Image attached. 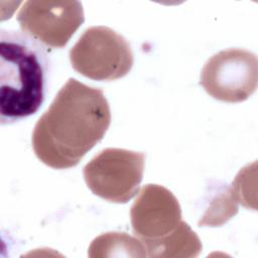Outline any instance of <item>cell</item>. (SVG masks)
Wrapping results in <instances>:
<instances>
[{
	"label": "cell",
	"mask_w": 258,
	"mask_h": 258,
	"mask_svg": "<svg viewBox=\"0 0 258 258\" xmlns=\"http://www.w3.org/2000/svg\"><path fill=\"white\" fill-rule=\"evenodd\" d=\"M110 123V106L103 91L71 78L36 122L33 151L49 167H74L102 140Z\"/></svg>",
	"instance_id": "obj_1"
},
{
	"label": "cell",
	"mask_w": 258,
	"mask_h": 258,
	"mask_svg": "<svg viewBox=\"0 0 258 258\" xmlns=\"http://www.w3.org/2000/svg\"><path fill=\"white\" fill-rule=\"evenodd\" d=\"M48 59L42 45L15 30H0V121L12 124L44 101Z\"/></svg>",
	"instance_id": "obj_2"
},
{
	"label": "cell",
	"mask_w": 258,
	"mask_h": 258,
	"mask_svg": "<svg viewBox=\"0 0 258 258\" xmlns=\"http://www.w3.org/2000/svg\"><path fill=\"white\" fill-rule=\"evenodd\" d=\"M72 67L79 74L96 81H114L126 76L133 66L128 41L106 26L86 29L70 50Z\"/></svg>",
	"instance_id": "obj_3"
},
{
	"label": "cell",
	"mask_w": 258,
	"mask_h": 258,
	"mask_svg": "<svg viewBox=\"0 0 258 258\" xmlns=\"http://www.w3.org/2000/svg\"><path fill=\"white\" fill-rule=\"evenodd\" d=\"M145 155L121 148H106L84 167L91 191L110 202L125 204L137 192L143 176Z\"/></svg>",
	"instance_id": "obj_4"
},
{
	"label": "cell",
	"mask_w": 258,
	"mask_h": 258,
	"mask_svg": "<svg viewBox=\"0 0 258 258\" xmlns=\"http://www.w3.org/2000/svg\"><path fill=\"white\" fill-rule=\"evenodd\" d=\"M257 82L256 54L243 48H229L208 59L200 84L214 99L237 103L247 100L255 92Z\"/></svg>",
	"instance_id": "obj_5"
},
{
	"label": "cell",
	"mask_w": 258,
	"mask_h": 258,
	"mask_svg": "<svg viewBox=\"0 0 258 258\" xmlns=\"http://www.w3.org/2000/svg\"><path fill=\"white\" fill-rule=\"evenodd\" d=\"M22 32L50 48L67 45L83 24L84 10L79 1H26L17 15Z\"/></svg>",
	"instance_id": "obj_6"
},
{
	"label": "cell",
	"mask_w": 258,
	"mask_h": 258,
	"mask_svg": "<svg viewBox=\"0 0 258 258\" xmlns=\"http://www.w3.org/2000/svg\"><path fill=\"white\" fill-rule=\"evenodd\" d=\"M134 235L142 242H154L173 233L181 223L177 199L166 187L144 185L130 210Z\"/></svg>",
	"instance_id": "obj_7"
},
{
	"label": "cell",
	"mask_w": 258,
	"mask_h": 258,
	"mask_svg": "<svg viewBox=\"0 0 258 258\" xmlns=\"http://www.w3.org/2000/svg\"><path fill=\"white\" fill-rule=\"evenodd\" d=\"M147 256L163 257H196L202 250L198 235L183 221L170 235L154 241L143 243Z\"/></svg>",
	"instance_id": "obj_8"
},
{
	"label": "cell",
	"mask_w": 258,
	"mask_h": 258,
	"mask_svg": "<svg viewBox=\"0 0 258 258\" xmlns=\"http://www.w3.org/2000/svg\"><path fill=\"white\" fill-rule=\"evenodd\" d=\"M88 255L90 257H145L147 253L138 238L126 233L108 232L93 240Z\"/></svg>",
	"instance_id": "obj_9"
},
{
	"label": "cell",
	"mask_w": 258,
	"mask_h": 258,
	"mask_svg": "<svg viewBox=\"0 0 258 258\" xmlns=\"http://www.w3.org/2000/svg\"><path fill=\"white\" fill-rule=\"evenodd\" d=\"M236 201L237 200L233 195L231 188L228 189L227 192L217 196L213 200L210 209L206 212L203 219L199 222V225H209L212 227H217L227 222L238 211Z\"/></svg>",
	"instance_id": "obj_10"
}]
</instances>
